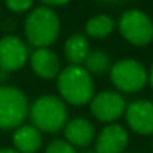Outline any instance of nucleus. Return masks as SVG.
<instances>
[{
    "instance_id": "nucleus-1",
    "label": "nucleus",
    "mask_w": 153,
    "mask_h": 153,
    "mask_svg": "<svg viewBox=\"0 0 153 153\" xmlns=\"http://www.w3.org/2000/svg\"><path fill=\"white\" fill-rule=\"evenodd\" d=\"M57 90L65 104L86 105L95 96L93 76L83 66L69 65L57 75Z\"/></svg>"
},
{
    "instance_id": "nucleus-12",
    "label": "nucleus",
    "mask_w": 153,
    "mask_h": 153,
    "mask_svg": "<svg viewBox=\"0 0 153 153\" xmlns=\"http://www.w3.org/2000/svg\"><path fill=\"white\" fill-rule=\"evenodd\" d=\"M63 134H65V141L69 143L72 147H87L93 143L96 129L89 119L75 117L66 122Z\"/></svg>"
},
{
    "instance_id": "nucleus-22",
    "label": "nucleus",
    "mask_w": 153,
    "mask_h": 153,
    "mask_svg": "<svg viewBox=\"0 0 153 153\" xmlns=\"http://www.w3.org/2000/svg\"><path fill=\"white\" fill-rule=\"evenodd\" d=\"M6 76H8V72H5V71L0 69V83H3V81L6 80Z\"/></svg>"
},
{
    "instance_id": "nucleus-2",
    "label": "nucleus",
    "mask_w": 153,
    "mask_h": 153,
    "mask_svg": "<svg viewBox=\"0 0 153 153\" xmlns=\"http://www.w3.org/2000/svg\"><path fill=\"white\" fill-rule=\"evenodd\" d=\"M60 33V18L48 6H38L30 11L24 21V35L35 48H48Z\"/></svg>"
},
{
    "instance_id": "nucleus-10",
    "label": "nucleus",
    "mask_w": 153,
    "mask_h": 153,
    "mask_svg": "<svg viewBox=\"0 0 153 153\" xmlns=\"http://www.w3.org/2000/svg\"><path fill=\"white\" fill-rule=\"evenodd\" d=\"M128 140H129V135L125 126L119 123H110L96 137L95 152L96 153H125Z\"/></svg>"
},
{
    "instance_id": "nucleus-21",
    "label": "nucleus",
    "mask_w": 153,
    "mask_h": 153,
    "mask_svg": "<svg viewBox=\"0 0 153 153\" xmlns=\"http://www.w3.org/2000/svg\"><path fill=\"white\" fill-rule=\"evenodd\" d=\"M0 153H20V152H17L15 149H11V147H3V149H0Z\"/></svg>"
},
{
    "instance_id": "nucleus-24",
    "label": "nucleus",
    "mask_w": 153,
    "mask_h": 153,
    "mask_svg": "<svg viewBox=\"0 0 153 153\" xmlns=\"http://www.w3.org/2000/svg\"><path fill=\"white\" fill-rule=\"evenodd\" d=\"M84 153H96L95 150H87V152H84Z\"/></svg>"
},
{
    "instance_id": "nucleus-18",
    "label": "nucleus",
    "mask_w": 153,
    "mask_h": 153,
    "mask_svg": "<svg viewBox=\"0 0 153 153\" xmlns=\"http://www.w3.org/2000/svg\"><path fill=\"white\" fill-rule=\"evenodd\" d=\"M33 2L35 0H5V5L9 11H12L15 14H21V12L32 9Z\"/></svg>"
},
{
    "instance_id": "nucleus-8",
    "label": "nucleus",
    "mask_w": 153,
    "mask_h": 153,
    "mask_svg": "<svg viewBox=\"0 0 153 153\" xmlns=\"http://www.w3.org/2000/svg\"><path fill=\"white\" fill-rule=\"evenodd\" d=\"M29 47L26 42L15 36L6 35L0 39V69L11 74L20 71L29 62Z\"/></svg>"
},
{
    "instance_id": "nucleus-13",
    "label": "nucleus",
    "mask_w": 153,
    "mask_h": 153,
    "mask_svg": "<svg viewBox=\"0 0 153 153\" xmlns=\"http://www.w3.org/2000/svg\"><path fill=\"white\" fill-rule=\"evenodd\" d=\"M14 149L20 153H36L42 146V134L33 125H21L12 135Z\"/></svg>"
},
{
    "instance_id": "nucleus-20",
    "label": "nucleus",
    "mask_w": 153,
    "mask_h": 153,
    "mask_svg": "<svg viewBox=\"0 0 153 153\" xmlns=\"http://www.w3.org/2000/svg\"><path fill=\"white\" fill-rule=\"evenodd\" d=\"M147 83H149L150 87L153 89V65L150 66V71L147 72Z\"/></svg>"
},
{
    "instance_id": "nucleus-11",
    "label": "nucleus",
    "mask_w": 153,
    "mask_h": 153,
    "mask_svg": "<svg viewBox=\"0 0 153 153\" xmlns=\"http://www.w3.org/2000/svg\"><path fill=\"white\" fill-rule=\"evenodd\" d=\"M32 71L44 80L57 78L60 74V60L57 54L50 48H35L29 56Z\"/></svg>"
},
{
    "instance_id": "nucleus-19",
    "label": "nucleus",
    "mask_w": 153,
    "mask_h": 153,
    "mask_svg": "<svg viewBox=\"0 0 153 153\" xmlns=\"http://www.w3.org/2000/svg\"><path fill=\"white\" fill-rule=\"evenodd\" d=\"M44 3V6H48V8H53V6H63L66 3H69L71 0H41Z\"/></svg>"
},
{
    "instance_id": "nucleus-23",
    "label": "nucleus",
    "mask_w": 153,
    "mask_h": 153,
    "mask_svg": "<svg viewBox=\"0 0 153 153\" xmlns=\"http://www.w3.org/2000/svg\"><path fill=\"white\" fill-rule=\"evenodd\" d=\"M102 2H105V3H113V5H116V3H122V2H125V0H102Z\"/></svg>"
},
{
    "instance_id": "nucleus-17",
    "label": "nucleus",
    "mask_w": 153,
    "mask_h": 153,
    "mask_svg": "<svg viewBox=\"0 0 153 153\" xmlns=\"http://www.w3.org/2000/svg\"><path fill=\"white\" fill-rule=\"evenodd\" d=\"M45 153H78L75 147H72L65 140H53L48 146Z\"/></svg>"
},
{
    "instance_id": "nucleus-4",
    "label": "nucleus",
    "mask_w": 153,
    "mask_h": 153,
    "mask_svg": "<svg viewBox=\"0 0 153 153\" xmlns=\"http://www.w3.org/2000/svg\"><path fill=\"white\" fill-rule=\"evenodd\" d=\"M29 116V101L23 90L0 84V129H17Z\"/></svg>"
},
{
    "instance_id": "nucleus-6",
    "label": "nucleus",
    "mask_w": 153,
    "mask_h": 153,
    "mask_svg": "<svg viewBox=\"0 0 153 153\" xmlns=\"http://www.w3.org/2000/svg\"><path fill=\"white\" fill-rule=\"evenodd\" d=\"M120 35L132 45L144 47L153 41V21L140 9H129L119 20Z\"/></svg>"
},
{
    "instance_id": "nucleus-7",
    "label": "nucleus",
    "mask_w": 153,
    "mask_h": 153,
    "mask_svg": "<svg viewBox=\"0 0 153 153\" xmlns=\"http://www.w3.org/2000/svg\"><path fill=\"white\" fill-rule=\"evenodd\" d=\"M90 113L95 119L104 123H116L126 110L125 98L114 90H104L96 93L89 102Z\"/></svg>"
},
{
    "instance_id": "nucleus-14",
    "label": "nucleus",
    "mask_w": 153,
    "mask_h": 153,
    "mask_svg": "<svg viewBox=\"0 0 153 153\" xmlns=\"http://www.w3.org/2000/svg\"><path fill=\"white\" fill-rule=\"evenodd\" d=\"M63 51H65V57L69 62V65L83 66L87 54L90 53V45L84 35L75 33L66 39Z\"/></svg>"
},
{
    "instance_id": "nucleus-16",
    "label": "nucleus",
    "mask_w": 153,
    "mask_h": 153,
    "mask_svg": "<svg viewBox=\"0 0 153 153\" xmlns=\"http://www.w3.org/2000/svg\"><path fill=\"white\" fill-rule=\"evenodd\" d=\"M83 68L93 76V75H104L107 72H110L111 69V60L110 57L99 50L90 51L83 63Z\"/></svg>"
},
{
    "instance_id": "nucleus-9",
    "label": "nucleus",
    "mask_w": 153,
    "mask_h": 153,
    "mask_svg": "<svg viewBox=\"0 0 153 153\" xmlns=\"http://www.w3.org/2000/svg\"><path fill=\"white\" fill-rule=\"evenodd\" d=\"M125 119L131 131L138 135H153V102L137 99L126 105Z\"/></svg>"
},
{
    "instance_id": "nucleus-5",
    "label": "nucleus",
    "mask_w": 153,
    "mask_h": 153,
    "mask_svg": "<svg viewBox=\"0 0 153 153\" xmlns=\"http://www.w3.org/2000/svg\"><path fill=\"white\" fill-rule=\"evenodd\" d=\"M110 78L119 92L137 93L147 84V69L135 59H122L111 65Z\"/></svg>"
},
{
    "instance_id": "nucleus-15",
    "label": "nucleus",
    "mask_w": 153,
    "mask_h": 153,
    "mask_svg": "<svg viewBox=\"0 0 153 153\" xmlns=\"http://www.w3.org/2000/svg\"><path fill=\"white\" fill-rule=\"evenodd\" d=\"M116 27V21L105 14H99L87 20L86 23V35L93 39H104L113 33Z\"/></svg>"
},
{
    "instance_id": "nucleus-3",
    "label": "nucleus",
    "mask_w": 153,
    "mask_h": 153,
    "mask_svg": "<svg viewBox=\"0 0 153 153\" xmlns=\"http://www.w3.org/2000/svg\"><path fill=\"white\" fill-rule=\"evenodd\" d=\"M29 117L39 132L56 134L68 122L66 104L56 95H41L29 105Z\"/></svg>"
}]
</instances>
